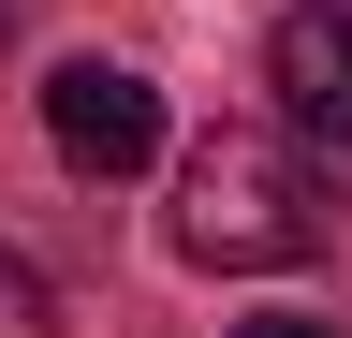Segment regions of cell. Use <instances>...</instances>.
<instances>
[{"label": "cell", "mask_w": 352, "mask_h": 338, "mask_svg": "<svg viewBox=\"0 0 352 338\" xmlns=\"http://www.w3.org/2000/svg\"><path fill=\"white\" fill-rule=\"evenodd\" d=\"M308 235H323V191L279 133H206L176 162V250L191 265H294Z\"/></svg>", "instance_id": "6da1fadb"}, {"label": "cell", "mask_w": 352, "mask_h": 338, "mask_svg": "<svg viewBox=\"0 0 352 338\" xmlns=\"http://www.w3.org/2000/svg\"><path fill=\"white\" fill-rule=\"evenodd\" d=\"M44 133H59L74 177H147L162 162V89L132 59H59L44 74Z\"/></svg>", "instance_id": "7a4b0ae2"}, {"label": "cell", "mask_w": 352, "mask_h": 338, "mask_svg": "<svg viewBox=\"0 0 352 338\" xmlns=\"http://www.w3.org/2000/svg\"><path fill=\"white\" fill-rule=\"evenodd\" d=\"M264 74L294 89V118H308V133H338V147H352V0H308V15H279Z\"/></svg>", "instance_id": "3957f363"}, {"label": "cell", "mask_w": 352, "mask_h": 338, "mask_svg": "<svg viewBox=\"0 0 352 338\" xmlns=\"http://www.w3.org/2000/svg\"><path fill=\"white\" fill-rule=\"evenodd\" d=\"M0 338H44V279H30V250H0Z\"/></svg>", "instance_id": "277c9868"}, {"label": "cell", "mask_w": 352, "mask_h": 338, "mask_svg": "<svg viewBox=\"0 0 352 338\" xmlns=\"http://www.w3.org/2000/svg\"><path fill=\"white\" fill-rule=\"evenodd\" d=\"M235 338H338V324H323V309H250Z\"/></svg>", "instance_id": "5b68a950"}]
</instances>
